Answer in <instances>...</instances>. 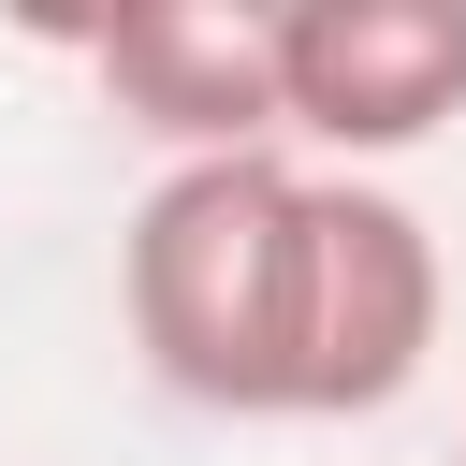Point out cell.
Here are the masks:
<instances>
[{
	"instance_id": "obj_4",
	"label": "cell",
	"mask_w": 466,
	"mask_h": 466,
	"mask_svg": "<svg viewBox=\"0 0 466 466\" xmlns=\"http://www.w3.org/2000/svg\"><path fill=\"white\" fill-rule=\"evenodd\" d=\"M87 58H102V102L189 160H248L277 131V29L248 0H131Z\"/></svg>"
},
{
	"instance_id": "obj_1",
	"label": "cell",
	"mask_w": 466,
	"mask_h": 466,
	"mask_svg": "<svg viewBox=\"0 0 466 466\" xmlns=\"http://www.w3.org/2000/svg\"><path fill=\"white\" fill-rule=\"evenodd\" d=\"M291 306H306V175L291 160H175L131 218V350L189 408H291Z\"/></svg>"
},
{
	"instance_id": "obj_3",
	"label": "cell",
	"mask_w": 466,
	"mask_h": 466,
	"mask_svg": "<svg viewBox=\"0 0 466 466\" xmlns=\"http://www.w3.org/2000/svg\"><path fill=\"white\" fill-rule=\"evenodd\" d=\"M262 29H277V116L350 160H393L466 116V0H291Z\"/></svg>"
},
{
	"instance_id": "obj_2",
	"label": "cell",
	"mask_w": 466,
	"mask_h": 466,
	"mask_svg": "<svg viewBox=\"0 0 466 466\" xmlns=\"http://www.w3.org/2000/svg\"><path fill=\"white\" fill-rule=\"evenodd\" d=\"M437 233L393 204V189H320L306 175V306H291V408L306 422H350V408H393L437 350Z\"/></svg>"
},
{
	"instance_id": "obj_5",
	"label": "cell",
	"mask_w": 466,
	"mask_h": 466,
	"mask_svg": "<svg viewBox=\"0 0 466 466\" xmlns=\"http://www.w3.org/2000/svg\"><path fill=\"white\" fill-rule=\"evenodd\" d=\"M451 466H466V451H451Z\"/></svg>"
}]
</instances>
